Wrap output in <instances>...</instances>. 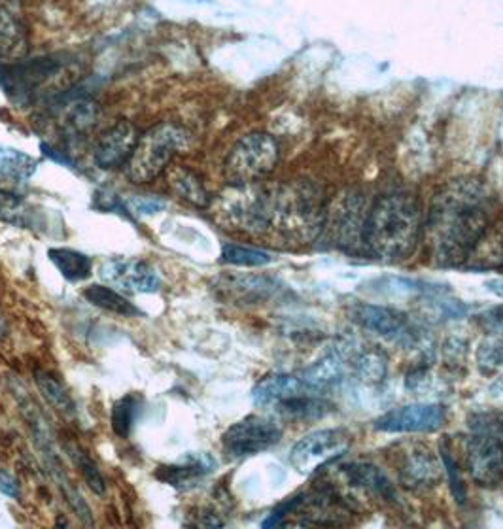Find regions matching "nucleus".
Here are the masks:
<instances>
[{"label":"nucleus","mask_w":503,"mask_h":529,"mask_svg":"<svg viewBox=\"0 0 503 529\" xmlns=\"http://www.w3.org/2000/svg\"><path fill=\"white\" fill-rule=\"evenodd\" d=\"M494 203L477 180H454L432 201L422 239L435 267H462L492 222Z\"/></svg>","instance_id":"obj_1"},{"label":"nucleus","mask_w":503,"mask_h":529,"mask_svg":"<svg viewBox=\"0 0 503 529\" xmlns=\"http://www.w3.org/2000/svg\"><path fill=\"white\" fill-rule=\"evenodd\" d=\"M422 208L409 191L386 193L367 210L364 244L381 261L398 263L415 254L422 239Z\"/></svg>","instance_id":"obj_2"},{"label":"nucleus","mask_w":503,"mask_h":529,"mask_svg":"<svg viewBox=\"0 0 503 529\" xmlns=\"http://www.w3.org/2000/svg\"><path fill=\"white\" fill-rule=\"evenodd\" d=\"M252 399L256 407L273 410L288 420H318L333 410L328 395L314 390L301 373L261 378L252 390Z\"/></svg>","instance_id":"obj_3"},{"label":"nucleus","mask_w":503,"mask_h":529,"mask_svg":"<svg viewBox=\"0 0 503 529\" xmlns=\"http://www.w3.org/2000/svg\"><path fill=\"white\" fill-rule=\"evenodd\" d=\"M72 67V61L63 55L0 63V87L14 103H33L46 91H52L59 80L70 82Z\"/></svg>","instance_id":"obj_4"},{"label":"nucleus","mask_w":503,"mask_h":529,"mask_svg":"<svg viewBox=\"0 0 503 529\" xmlns=\"http://www.w3.org/2000/svg\"><path fill=\"white\" fill-rule=\"evenodd\" d=\"M188 146L190 133L184 127L159 123L139 138L135 152L125 165V174L133 184H152Z\"/></svg>","instance_id":"obj_5"},{"label":"nucleus","mask_w":503,"mask_h":529,"mask_svg":"<svg viewBox=\"0 0 503 529\" xmlns=\"http://www.w3.org/2000/svg\"><path fill=\"white\" fill-rule=\"evenodd\" d=\"M19 407H21L23 416H25V422H27L29 431H31L33 443H35L36 450H38V454L42 458V463L46 465L48 475L53 478V482L61 490V494L65 497V501L69 503L70 509L80 518V522L86 524V526H93L91 507L87 505V501L82 497V494L76 490V486L70 482L69 475H67L63 463L59 460L52 429L48 426L46 418L42 416V412L38 410V407L29 397L21 399Z\"/></svg>","instance_id":"obj_6"},{"label":"nucleus","mask_w":503,"mask_h":529,"mask_svg":"<svg viewBox=\"0 0 503 529\" xmlns=\"http://www.w3.org/2000/svg\"><path fill=\"white\" fill-rule=\"evenodd\" d=\"M280 159L277 140L267 133H250L227 155L224 176L229 186L256 184L275 171Z\"/></svg>","instance_id":"obj_7"},{"label":"nucleus","mask_w":503,"mask_h":529,"mask_svg":"<svg viewBox=\"0 0 503 529\" xmlns=\"http://www.w3.org/2000/svg\"><path fill=\"white\" fill-rule=\"evenodd\" d=\"M386 454L392 469L396 471L399 484L411 492L426 494L443 482V461L437 458L428 444L403 441L390 446Z\"/></svg>","instance_id":"obj_8"},{"label":"nucleus","mask_w":503,"mask_h":529,"mask_svg":"<svg viewBox=\"0 0 503 529\" xmlns=\"http://www.w3.org/2000/svg\"><path fill=\"white\" fill-rule=\"evenodd\" d=\"M350 320L367 333L401 348H417L422 342V331L398 308L360 303L350 308Z\"/></svg>","instance_id":"obj_9"},{"label":"nucleus","mask_w":503,"mask_h":529,"mask_svg":"<svg viewBox=\"0 0 503 529\" xmlns=\"http://www.w3.org/2000/svg\"><path fill=\"white\" fill-rule=\"evenodd\" d=\"M352 443L350 433L341 427L318 429L297 441L290 452V463L299 475H314L339 460Z\"/></svg>","instance_id":"obj_10"},{"label":"nucleus","mask_w":503,"mask_h":529,"mask_svg":"<svg viewBox=\"0 0 503 529\" xmlns=\"http://www.w3.org/2000/svg\"><path fill=\"white\" fill-rule=\"evenodd\" d=\"M280 439L282 427L275 418L254 414L229 427L222 437V444L229 458L241 460L277 446Z\"/></svg>","instance_id":"obj_11"},{"label":"nucleus","mask_w":503,"mask_h":529,"mask_svg":"<svg viewBox=\"0 0 503 529\" xmlns=\"http://www.w3.org/2000/svg\"><path fill=\"white\" fill-rule=\"evenodd\" d=\"M464 461L469 475L479 486H498L503 478L502 437L486 431H471L464 443Z\"/></svg>","instance_id":"obj_12"},{"label":"nucleus","mask_w":503,"mask_h":529,"mask_svg":"<svg viewBox=\"0 0 503 529\" xmlns=\"http://www.w3.org/2000/svg\"><path fill=\"white\" fill-rule=\"evenodd\" d=\"M447 409L439 403H415L388 410L373 427L384 433H434L445 426Z\"/></svg>","instance_id":"obj_13"},{"label":"nucleus","mask_w":503,"mask_h":529,"mask_svg":"<svg viewBox=\"0 0 503 529\" xmlns=\"http://www.w3.org/2000/svg\"><path fill=\"white\" fill-rule=\"evenodd\" d=\"M101 278L129 293H156L161 278L156 269L137 257H110L101 265Z\"/></svg>","instance_id":"obj_14"},{"label":"nucleus","mask_w":503,"mask_h":529,"mask_svg":"<svg viewBox=\"0 0 503 529\" xmlns=\"http://www.w3.org/2000/svg\"><path fill=\"white\" fill-rule=\"evenodd\" d=\"M139 138V129L131 121H118L112 125L95 146L93 157L97 167L105 171L125 167L137 148Z\"/></svg>","instance_id":"obj_15"},{"label":"nucleus","mask_w":503,"mask_h":529,"mask_svg":"<svg viewBox=\"0 0 503 529\" xmlns=\"http://www.w3.org/2000/svg\"><path fill=\"white\" fill-rule=\"evenodd\" d=\"M364 208L362 199L356 195H347L339 199L333 210L326 212L324 227H330L331 235L337 244L354 248L358 242H364Z\"/></svg>","instance_id":"obj_16"},{"label":"nucleus","mask_w":503,"mask_h":529,"mask_svg":"<svg viewBox=\"0 0 503 529\" xmlns=\"http://www.w3.org/2000/svg\"><path fill=\"white\" fill-rule=\"evenodd\" d=\"M29 52V31L18 10L0 0V63H14Z\"/></svg>","instance_id":"obj_17"},{"label":"nucleus","mask_w":503,"mask_h":529,"mask_svg":"<svg viewBox=\"0 0 503 529\" xmlns=\"http://www.w3.org/2000/svg\"><path fill=\"white\" fill-rule=\"evenodd\" d=\"M214 469H216V460L209 454L199 452V454H188L171 465H161L156 471V477L161 482L184 492L210 475Z\"/></svg>","instance_id":"obj_18"},{"label":"nucleus","mask_w":503,"mask_h":529,"mask_svg":"<svg viewBox=\"0 0 503 529\" xmlns=\"http://www.w3.org/2000/svg\"><path fill=\"white\" fill-rule=\"evenodd\" d=\"M466 267L479 269V271L503 267V223L488 227L485 237L469 256Z\"/></svg>","instance_id":"obj_19"},{"label":"nucleus","mask_w":503,"mask_h":529,"mask_svg":"<svg viewBox=\"0 0 503 529\" xmlns=\"http://www.w3.org/2000/svg\"><path fill=\"white\" fill-rule=\"evenodd\" d=\"M169 186L178 199L197 208H209L210 193L205 188V184L201 182V178L190 169L178 167L169 172Z\"/></svg>","instance_id":"obj_20"},{"label":"nucleus","mask_w":503,"mask_h":529,"mask_svg":"<svg viewBox=\"0 0 503 529\" xmlns=\"http://www.w3.org/2000/svg\"><path fill=\"white\" fill-rule=\"evenodd\" d=\"M82 295H84V299L89 305L106 310V312H112V314H118V316H123V318L142 316V310L139 307H135L129 299H125L120 291L106 288V286H101V284L89 286Z\"/></svg>","instance_id":"obj_21"},{"label":"nucleus","mask_w":503,"mask_h":529,"mask_svg":"<svg viewBox=\"0 0 503 529\" xmlns=\"http://www.w3.org/2000/svg\"><path fill=\"white\" fill-rule=\"evenodd\" d=\"M48 257H50L53 267L69 282H82V280L89 278L91 271H93L91 257L78 252V250H72V248H52L48 252Z\"/></svg>","instance_id":"obj_22"},{"label":"nucleus","mask_w":503,"mask_h":529,"mask_svg":"<svg viewBox=\"0 0 503 529\" xmlns=\"http://www.w3.org/2000/svg\"><path fill=\"white\" fill-rule=\"evenodd\" d=\"M35 384L38 392L44 395V399L52 405L53 409L61 412L67 418L76 416V403L67 392V388L46 371H35Z\"/></svg>","instance_id":"obj_23"},{"label":"nucleus","mask_w":503,"mask_h":529,"mask_svg":"<svg viewBox=\"0 0 503 529\" xmlns=\"http://www.w3.org/2000/svg\"><path fill=\"white\" fill-rule=\"evenodd\" d=\"M101 116V110L95 101L91 99H74L67 104L63 125L70 135H80L91 131Z\"/></svg>","instance_id":"obj_24"},{"label":"nucleus","mask_w":503,"mask_h":529,"mask_svg":"<svg viewBox=\"0 0 503 529\" xmlns=\"http://www.w3.org/2000/svg\"><path fill=\"white\" fill-rule=\"evenodd\" d=\"M63 450H65V454L69 456L70 461L74 463V467L78 469V473H80L82 478L86 480L87 486H89L95 494L105 495V477L101 475L97 463H95L93 458L87 454L86 450H84L80 444L76 443L74 439H72V441H65V443H63Z\"/></svg>","instance_id":"obj_25"},{"label":"nucleus","mask_w":503,"mask_h":529,"mask_svg":"<svg viewBox=\"0 0 503 529\" xmlns=\"http://www.w3.org/2000/svg\"><path fill=\"white\" fill-rule=\"evenodd\" d=\"M0 222L19 229L35 227V208L19 195L0 189Z\"/></svg>","instance_id":"obj_26"},{"label":"nucleus","mask_w":503,"mask_h":529,"mask_svg":"<svg viewBox=\"0 0 503 529\" xmlns=\"http://www.w3.org/2000/svg\"><path fill=\"white\" fill-rule=\"evenodd\" d=\"M36 169H38V161L33 155L0 144V174L2 176L16 180V182H25L35 174Z\"/></svg>","instance_id":"obj_27"},{"label":"nucleus","mask_w":503,"mask_h":529,"mask_svg":"<svg viewBox=\"0 0 503 529\" xmlns=\"http://www.w3.org/2000/svg\"><path fill=\"white\" fill-rule=\"evenodd\" d=\"M140 412V397L135 393H127L123 395L120 401L114 403L112 407V416H110V424H112V431L120 437V439H127L131 435V429L135 426Z\"/></svg>","instance_id":"obj_28"},{"label":"nucleus","mask_w":503,"mask_h":529,"mask_svg":"<svg viewBox=\"0 0 503 529\" xmlns=\"http://www.w3.org/2000/svg\"><path fill=\"white\" fill-rule=\"evenodd\" d=\"M222 261L227 265H237V267H263V265H269L273 257L258 248H248L241 244H224Z\"/></svg>","instance_id":"obj_29"},{"label":"nucleus","mask_w":503,"mask_h":529,"mask_svg":"<svg viewBox=\"0 0 503 529\" xmlns=\"http://www.w3.org/2000/svg\"><path fill=\"white\" fill-rule=\"evenodd\" d=\"M477 365L485 375L503 371V337L490 335L477 348Z\"/></svg>","instance_id":"obj_30"},{"label":"nucleus","mask_w":503,"mask_h":529,"mask_svg":"<svg viewBox=\"0 0 503 529\" xmlns=\"http://www.w3.org/2000/svg\"><path fill=\"white\" fill-rule=\"evenodd\" d=\"M350 365L354 367L356 375L362 376L365 382H381L386 375V361L377 352H360L350 359Z\"/></svg>","instance_id":"obj_31"},{"label":"nucleus","mask_w":503,"mask_h":529,"mask_svg":"<svg viewBox=\"0 0 503 529\" xmlns=\"http://www.w3.org/2000/svg\"><path fill=\"white\" fill-rule=\"evenodd\" d=\"M125 212H131L133 216H150L157 214L165 208V201L159 197H142V195H133L123 201Z\"/></svg>","instance_id":"obj_32"},{"label":"nucleus","mask_w":503,"mask_h":529,"mask_svg":"<svg viewBox=\"0 0 503 529\" xmlns=\"http://www.w3.org/2000/svg\"><path fill=\"white\" fill-rule=\"evenodd\" d=\"M475 324L479 325L488 335L503 337V305L486 308L475 316Z\"/></svg>","instance_id":"obj_33"},{"label":"nucleus","mask_w":503,"mask_h":529,"mask_svg":"<svg viewBox=\"0 0 503 529\" xmlns=\"http://www.w3.org/2000/svg\"><path fill=\"white\" fill-rule=\"evenodd\" d=\"M0 492L8 495V497H12V499H18L19 494H21L18 480L12 477L10 473L2 471V469H0Z\"/></svg>","instance_id":"obj_34"},{"label":"nucleus","mask_w":503,"mask_h":529,"mask_svg":"<svg viewBox=\"0 0 503 529\" xmlns=\"http://www.w3.org/2000/svg\"><path fill=\"white\" fill-rule=\"evenodd\" d=\"M6 335H8V324H6V320L0 314V341L6 339Z\"/></svg>","instance_id":"obj_35"}]
</instances>
